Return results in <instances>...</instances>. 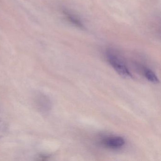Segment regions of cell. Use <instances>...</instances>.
Wrapping results in <instances>:
<instances>
[{
    "label": "cell",
    "mask_w": 161,
    "mask_h": 161,
    "mask_svg": "<svg viewBox=\"0 0 161 161\" xmlns=\"http://www.w3.org/2000/svg\"><path fill=\"white\" fill-rule=\"evenodd\" d=\"M106 57L109 64L119 75L125 78H132L129 69L117 55L112 52H108Z\"/></svg>",
    "instance_id": "obj_1"
},
{
    "label": "cell",
    "mask_w": 161,
    "mask_h": 161,
    "mask_svg": "<svg viewBox=\"0 0 161 161\" xmlns=\"http://www.w3.org/2000/svg\"><path fill=\"white\" fill-rule=\"evenodd\" d=\"M35 103L38 110L41 112H48L51 108L50 100L43 94H38L36 96Z\"/></svg>",
    "instance_id": "obj_2"
},
{
    "label": "cell",
    "mask_w": 161,
    "mask_h": 161,
    "mask_svg": "<svg viewBox=\"0 0 161 161\" xmlns=\"http://www.w3.org/2000/svg\"><path fill=\"white\" fill-rule=\"evenodd\" d=\"M125 140L121 136H114L107 137L103 143L105 146L112 149H117L124 146Z\"/></svg>",
    "instance_id": "obj_3"
},
{
    "label": "cell",
    "mask_w": 161,
    "mask_h": 161,
    "mask_svg": "<svg viewBox=\"0 0 161 161\" xmlns=\"http://www.w3.org/2000/svg\"><path fill=\"white\" fill-rule=\"evenodd\" d=\"M63 12L64 14V16L65 17V18L69 23L77 28L81 29H84L83 23L77 16L75 15L74 14L70 13V12L66 10H64Z\"/></svg>",
    "instance_id": "obj_4"
},
{
    "label": "cell",
    "mask_w": 161,
    "mask_h": 161,
    "mask_svg": "<svg viewBox=\"0 0 161 161\" xmlns=\"http://www.w3.org/2000/svg\"><path fill=\"white\" fill-rule=\"evenodd\" d=\"M144 75L147 80L152 83L158 84L159 82V80L156 75L150 69H145Z\"/></svg>",
    "instance_id": "obj_5"
}]
</instances>
